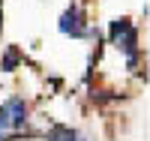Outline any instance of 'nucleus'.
Segmentation results:
<instances>
[{
    "label": "nucleus",
    "instance_id": "nucleus-2",
    "mask_svg": "<svg viewBox=\"0 0 150 141\" xmlns=\"http://www.w3.org/2000/svg\"><path fill=\"white\" fill-rule=\"evenodd\" d=\"M60 33H66V36H84V33H90V30L84 27L81 12L75 9V6L63 12V18H60Z\"/></svg>",
    "mask_w": 150,
    "mask_h": 141
},
{
    "label": "nucleus",
    "instance_id": "nucleus-1",
    "mask_svg": "<svg viewBox=\"0 0 150 141\" xmlns=\"http://www.w3.org/2000/svg\"><path fill=\"white\" fill-rule=\"evenodd\" d=\"M111 39H114V45H120L129 54V60H135V42H138V36H135V27L129 24V18H117L111 24Z\"/></svg>",
    "mask_w": 150,
    "mask_h": 141
},
{
    "label": "nucleus",
    "instance_id": "nucleus-4",
    "mask_svg": "<svg viewBox=\"0 0 150 141\" xmlns=\"http://www.w3.org/2000/svg\"><path fill=\"white\" fill-rule=\"evenodd\" d=\"M48 141H84L75 129H69V126H54L51 132H48Z\"/></svg>",
    "mask_w": 150,
    "mask_h": 141
},
{
    "label": "nucleus",
    "instance_id": "nucleus-5",
    "mask_svg": "<svg viewBox=\"0 0 150 141\" xmlns=\"http://www.w3.org/2000/svg\"><path fill=\"white\" fill-rule=\"evenodd\" d=\"M15 63H18V54H15V51H9V54H6V60H3V69H12Z\"/></svg>",
    "mask_w": 150,
    "mask_h": 141
},
{
    "label": "nucleus",
    "instance_id": "nucleus-3",
    "mask_svg": "<svg viewBox=\"0 0 150 141\" xmlns=\"http://www.w3.org/2000/svg\"><path fill=\"white\" fill-rule=\"evenodd\" d=\"M6 114H9V126L12 129H18V126H24V120H27V105H24V99H18V96H12L9 102H6Z\"/></svg>",
    "mask_w": 150,
    "mask_h": 141
}]
</instances>
